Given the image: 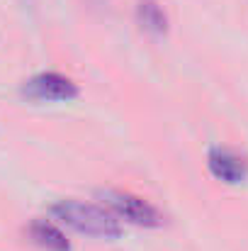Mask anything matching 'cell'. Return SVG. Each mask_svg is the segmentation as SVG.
Segmentation results:
<instances>
[{
  "instance_id": "obj_1",
  "label": "cell",
  "mask_w": 248,
  "mask_h": 251,
  "mask_svg": "<svg viewBox=\"0 0 248 251\" xmlns=\"http://www.w3.org/2000/svg\"><path fill=\"white\" fill-rule=\"evenodd\" d=\"M51 215L61 225L92 239H117L122 234V222L107 207L95 205V202H83L73 198L59 200L51 205Z\"/></svg>"
},
{
  "instance_id": "obj_2",
  "label": "cell",
  "mask_w": 248,
  "mask_h": 251,
  "mask_svg": "<svg viewBox=\"0 0 248 251\" xmlns=\"http://www.w3.org/2000/svg\"><path fill=\"white\" fill-rule=\"evenodd\" d=\"M97 198L117 220H124V222L136 225V227H149V229L163 225V212L154 202H149L129 190L105 188V190H97Z\"/></svg>"
},
{
  "instance_id": "obj_3",
  "label": "cell",
  "mask_w": 248,
  "mask_h": 251,
  "mask_svg": "<svg viewBox=\"0 0 248 251\" xmlns=\"http://www.w3.org/2000/svg\"><path fill=\"white\" fill-rule=\"evenodd\" d=\"M78 93H81L78 85L59 71H42L22 83V95H27L29 100L68 102V100L78 98Z\"/></svg>"
},
{
  "instance_id": "obj_4",
  "label": "cell",
  "mask_w": 248,
  "mask_h": 251,
  "mask_svg": "<svg viewBox=\"0 0 248 251\" xmlns=\"http://www.w3.org/2000/svg\"><path fill=\"white\" fill-rule=\"evenodd\" d=\"M207 166L217 180L229 185H239L248 178V161L229 147H212L207 151Z\"/></svg>"
},
{
  "instance_id": "obj_5",
  "label": "cell",
  "mask_w": 248,
  "mask_h": 251,
  "mask_svg": "<svg viewBox=\"0 0 248 251\" xmlns=\"http://www.w3.org/2000/svg\"><path fill=\"white\" fill-rule=\"evenodd\" d=\"M29 239L46 251H71V242L66 239L64 229L59 225H54L51 220H34L29 225Z\"/></svg>"
},
{
  "instance_id": "obj_6",
  "label": "cell",
  "mask_w": 248,
  "mask_h": 251,
  "mask_svg": "<svg viewBox=\"0 0 248 251\" xmlns=\"http://www.w3.org/2000/svg\"><path fill=\"white\" fill-rule=\"evenodd\" d=\"M136 20L151 34L168 32V15L158 0H136Z\"/></svg>"
}]
</instances>
